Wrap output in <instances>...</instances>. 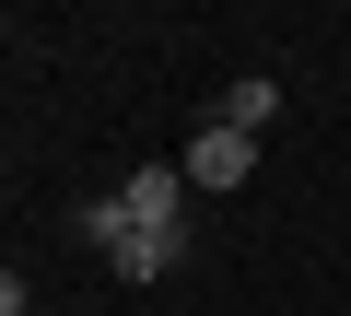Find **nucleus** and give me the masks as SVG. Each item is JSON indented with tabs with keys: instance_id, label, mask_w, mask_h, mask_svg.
Segmentation results:
<instances>
[{
	"instance_id": "f257e3e1",
	"label": "nucleus",
	"mask_w": 351,
	"mask_h": 316,
	"mask_svg": "<svg viewBox=\"0 0 351 316\" xmlns=\"http://www.w3.org/2000/svg\"><path fill=\"white\" fill-rule=\"evenodd\" d=\"M117 223H141V234H188V165H141V176L117 188Z\"/></svg>"
},
{
	"instance_id": "f03ea898",
	"label": "nucleus",
	"mask_w": 351,
	"mask_h": 316,
	"mask_svg": "<svg viewBox=\"0 0 351 316\" xmlns=\"http://www.w3.org/2000/svg\"><path fill=\"white\" fill-rule=\"evenodd\" d=\"M94 223V246L117 258V281H164L176 258H188V234H141V223H117V211H82Z\"/></svg>"
},
{
	"instance_id": "7ed1b4c3",
	"label": "nucleus",
	"mask_w": 351,
	"mask_h": 316,
	"mask_svg": "<svg viewBox=\"0 0 351 316\" xmlns=\"http://www.w3.org/2000/svg\"><path fill=\"white\" fill-rule=\"evenodd\" d=\"M246 165H258V141H246V129H223V117L188 141V188H246Z\"/></svg>"
},
{
	"instance_id": "20e7f679",
	"label": "nucleus",
	"mask_w": 351,
	"mask_h": 316,
	"mask_svg": "<svg viewBox=\"0 0 351 316\" xmlns=\"http://www.w3.org/2000/svg\"><path fill=\"white\" fill-rule=\"evenodd\" d=\"M269 117H281V82H269V71H246V82L223 94V129H246V141H258Z\"/></svg>"
}]
</instances>
